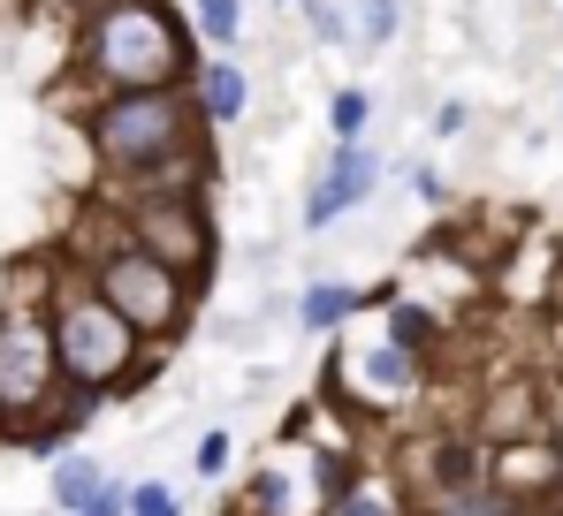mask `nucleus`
Segmentation results:
<instances>
[{
	"label": "nucleus",
	"instance_id": "aec40b11",
	"mask_svg": "<svg viewBox=\"0 0 563 516\" xmlns=\"http://www.w3.org/2000/svg\"><path fill=\"white\" fill-rule=\"evenodd\" d=\"M229 463H236V440H229V426L198 433V448H190V471H198V479H221Z\"/></svg>",
	"mask_w": 563,
	"mask_h": 516
},
{
	"label": "nucleus",
	"instance_id": "f03ea898",
	"mask_svg": "<svg viewBox=\"0 0 563 516\" xmlns=\"http://www.w3.org/2000/svg\"><path fill=\"white\" fill-rule=\"evenodd\" d=\"M46 312H54V349H62V380L77 395H99V403H130L161 380L168 349H153L107 296L99 281L77 266L69 251H54V289H46Z\"/></svg>",
	"mask_w": 563,
	"mask_h": 516
},
{
	"label": "nucleus",
	"instance_id": "a211bd4d",
	"mask_svg": "<svg viewBox=\"0 0 563 516\" xmlns=\"http://www.w3.org/2000/svg\"><path fill=\"white\" fill-rule=\"evenodd\" d=\"M351 23H358V54H388L404 38V0H351Z\"/></svg>",
	"mask_w": 563,
	"mask_h": 516
},
{
	"label": "nucleus",
	"instance_id": "4be33fe9",
	"mask_svg": "<svg viewBox=\"0 0 563 516\" xmlns=\"http://www.w3.org/2000/svg\"><path fill=\"white\" fill-rule=\"evenodd\" d=\"M465 130H472V99H457V91H450V99L427 114V137H434V145H457Z\"/></svg>",
	"mask_w": 563,
	"mask_h": 516
},
{
	"label": "nucleus",
	"instance_id": "dca6fc26",
	"mask_svg": "<svg viewBox=\"0 0 563 516\" xmlns=\"http://www.w3.org/2000/svg\"><path fill=\"white\" fill-rule=\"evenodd\" d=\"M184 15H190V31H198V46L206 54H236L244 46V0H184Z\"/></svg>",
	"mask_w": 563,
	"mask_h": 516
},
{
	"label": "nucleus",
	"instance_id": "9d476101",
	"mask_svg": "<svg viewBox=\"0 0 563 516\" xmlns=\"http://www.w3.org/2000/svg\"><path fill=\"white\" fill-rule=\"evenodd\" d=\"M328 516H419V494L396 471V456H358L351 479H343V494L328 502Z\"/></svg>",
	"mask_w": 563,
	"mask_h": 516
},
{
	"label": "nucleus",
	"instance_id": "ddd939ff",
	"mask_svg": "<svg viewBox=\"0 0 563 516\" xmlns=\"http://www.w3.org/2000/svg\"><path fill=\"white\" fill-rule=\"evenodd\" d=\"M358 312H374V296H366L358 281H335V273L305 281V289H297V304H289L297 335H343V327H351Z\"/></svg>",
	"mask_w": 563,
	"mask_h": 516
},
{
	"label": "nucleus",
	"instance_id": "5701e85b",
	"mask_svg": "<svg viewBox=\"0 0 563 516\" xmlns=\"http://www.w3.org/2000/svg\"><path fill=\"white\" fill-rule=\"evenodd\" d=\"M77 516H130V479H107V486H99Z\"/></svg>",
	"mask_w": 563,
	"mask_h": 516
},
{
	"label": "nucleus",
	"instance_id": "7ed1b4c3",
	"mask_svg": "<svg viewBox=\"0 0 563 516\" xmlns=\"http://www.w3.org/2000/svg\"><path fill=\"white\" fill-rule=\"evenodd\" d=\"M69 258L92 273L99 296H107L153 349H176L190 327H198V296H206V289H198L190 273H176V266H161V258L122 228V213H114L107 198L85 205V221H77V236H69Z\"/></svg>",
	"mask_w": 563,
	"mask_h": 516
},
{
	"label": "nucleus",
	"instance_id": "6e6552de",
	"mask_svg": "<svg viewBox=\"0 0 563 516\" xmlns=\"http://www.w3.org/2000/svg\"><path fill=\"white\" fill-rule=\"evenodd\" d=\"M380 175H388V160H380L374 137H358V145H335L328 137V153H320V168L305 175V198H297V221L320 236V228H335V221H351L358 205H374Z\"/></svg>",
	"mask_w": 563,
	"mask_h": 516
},
{
	"label": "nucleus",
	"instance_id": "20e7f679",
	"mask_svg": "<svg viewBox=\"0 0 563 516\" xmlns=\"http://www.w3.org/2000/svg\"><path fill=\"white\" fill-rule=\"evenodd\" d=\"M77 130H85V153H92L99 182H145V175L176 168V160L213 153V130H206L190 85L85 99V106H77Z\"/></svg>",
	"mask_w": 563,
	"mask_h": 516
},
{
	"label": "nucleus",
	"instance_id": "412c9836",
	"mask_svg": "<svg viewBox=\"0 0 563 516\" xmlns=\"http://www.w3.org/2000/svg\"><path fill=\"white\" fill-rule=\"evenodd\" d=\"M130 516H184V494L168 479H137L130 486Z\"/></svg>",
	"mask_w": 563,
	"mask_h": 516
},
{
	"label": "nucleus",
	"instance_id": "9b49d317",
	"mask_svg": "<svg viewBox=\"0 0 563 516\" xmlns=\"http://www.w3.org/2000/svg\"><path fill=\"white\" fill-rule=\"evenodd\" d=\"M190 99H198V114H206L213 137L236 130L252 114V69H244V54H206L198 77H190Z\"/></svg>",
	"mask_w": 563,
	"mask_h": 516
},
{
	"label": "nucleus",
	"instance_id": "39448f33",
	"mask_svg": "<svg viewBox=\"0 0 563 516\" xmlns=\"http://www.w3.org/2000/svg\"><path fill=\"white\" fill-rule=\"evenodd\" d=\"M320 395H328L351 426H396L404 411H419V403L434 395V364H427V357H411L388 327H374V335L335 343Z\"/></svg>",
	"mask_w": 563,
	"mask_h": 516
},
{
	"label": "nucleus",
	"instance_id": "423d86ee",
	"mask_svg": "<svg viewBox=\"0 0 563 516\" xmlns=\"http://www.w3.org/2000/svg\"><path fill=\"white\" fill-rule=\"evenodd\" d=\"M351 448L335 440H312V433H289L275 456L252 471V494H244V516H328V502L343 494L351 479Z\"/></svg>",
	"mask_w": 563,
	"mask_h": 516
},
{
	"label": "nucleus",
	"instance_id": "1a4fd4ad",
	"mask_svg": "<svg viewBox=\"0 0 563 516\" xmlns=\"http://www.w3.org/2000/svg\"><path fill=\"white\" fill-rule=\"evenodd\" d=\"M487 479H495L526 516L563 509V440L556 433H526V440L487 448Z\"/></svg>",
	"mask_w": 563,
	"mask_h": 516
},
{
	"label": "nucleus",
	"instance_id": "2eb2a0df",
	"mask_svg": "<svg viewBox=\"0 0 563 516\" xmlns=\"http://www.w3.org/2000/svg\"><path fill=\"white\" fill-rule=\"evenodd\" d=\"M107 479H114V471H107L99 456L69 448V456H54V463H46V502H54L62 516H77V509H85V502L99 494V486H107Z\"/></svg>",
	"mask_w": 563,
	"mask_h": 516
},
{
	"label": "nucleus",
	"instance_id": "a878e982",
	"mask_svg": "<svg viewBox=\"0 0 563 516\" xmlns=\"http://www.w3.org/2000/svg\"><path fill=\"white\" fill-rule=\"evenodd\" d=\"M556 114H563V85H556Z\"/></svg>",
	"mask_w": 563,
	"mask_h": 516
},
{
	"label": "nucleus",
	"instance_id": "f257e3e1",
	"mask_svg": "<svg viewBox=\"0 0 563 516\" xmlns=\"http://www.w3.org/2000/svg\"><path fill=\"white\" fill-rule=\"evenodd\" d=\"M198 61H206V46L190 31L184 0H107L92 23H77V38H69V77H77L85 99H107V91H176L198 77Z\"/></svg>",
	"mask_w": 563,
	"mask_h": 516
},
{
	"label": "nucleus",
	"instance_id": "393cba45",
	"mask_svg": "<svg viewBox=\"0 0 563 516\" xmlns=\"http://www.w3.org/2000/svg\"><path fill=\"white\" fill-rule=\"evenodd\" d=\"M549 433H556V440H563V372H556V380H549Z\"/></svg>",
	"mask_w": 563,
	"mask_h": 516
},
{
	"label": "nucleus",
	"instance_id": "b1692460",
	"mask_svg": "<svg viewBox=\"0 0 563 516\" xmlns=\"http://www.w3.org/2000/svg\"><path fill=\"white\" fill-rule=\"evenodd\" d=\"M411 198H419V205H442V198H450V175L419 160V168H411Z\"/></svg>",
	"mask_w": 563,
	"mask_h": 516
},
{
	"label": "nucleus",
	"instance_id": "bb28decb",
	"mask_svg": "<svg viewBox=\"0 0 563 516\" xmlns=\"http://www.w3.org/2000/svg\"><path fill=\"white\" fill-rule=\"evenodd\" d=\"M275 8H297V0H275Z\"/></svg>",
	"mask_w": 563,
	"mask_h": 516
},
{
	"label": "nucleus",
	"instance_id": "f3484780",
	"mask_svg": "<svg viewBox=\"0 0 563 516\" xmlns=\"http://www.w3.org/2000/svg\"><path fill=\"white\" fill-rule=\"evenodd\" d=\"M374 91L366 85H335L328 91V137H335V145H358V137H374Z\"/></svg>",
	"mask_w": 563,
	"mask_h": 516
},
{
	"label": "nucleus",
	"instance_id": "0eeeda50",
	"mask_svg": "<svg viewBox=\"0 0 563 516\" xmlns=\"http://www.w3.org/2000/svg\"><path fill=\"white\" fill-rule=\"evenodd\" d=\"M107 205L122 213V228L161 258V266L190 273L198 289L213 281V266H221V228H213V205H206V198H107Z\"/></svg>",
	"mask_w": 563,
	"mask_h": 516
},
{
	"label": "nucleus",
	"instance_id": "f8f14e48",
	"mask_svg": "<svg viewBox=\"0 0 563 516\" xmlns=\"http://www.w3.org/2000/svg\"><path fill=\"white\" fill-rule=\"evenodd\" d=\"M380 327L411 349V357H427V364L450 357V312L427 304V296H411V289H388V296H380Z\"/></svg>",
	"mask_w": 563,
	"mask_h": 516
},
{
	"label": "nucleus",
	"instance_id": "4468645a",
	"mask_svg": "<svg viewBox=\"0 0 563 516\" xmlns=\"http://www.w3.org/2000/svg\"><path fill=\"white\" fill-rule=\"evenodd\" d=\"M419 516H526L487 471H472V479H450V486H427L419 494Z\"/></svg>",
	"mask_w": 563,
	"mask_h": 516
},
{
	"label": "nucleus",
	"instance_id": "6ab92c4d",
	"mask_svg": "<svg viewBox=\"0 0 563 516\" xmlns=\"http://www.w3.org/2000/svg\"><path fill=\"white\" fill-rule=\"evenodd\" d=\"M297 23L312 31V46H358L351 0H297Z\"/></svg>",
	"mask_w": 563,
	"mask_h": 516
}]
</instances>
